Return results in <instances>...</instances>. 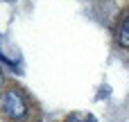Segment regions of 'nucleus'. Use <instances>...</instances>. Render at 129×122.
I'll return each instance as SVG.
<instances>
[{
	"label": "nucleus",
	"instance_id": "3",
	"mask_svg": "<svg viewBox=\"0 0 129 122\" xmlns=\"http://www.w3.org/2000/svg\"><path fill=\"white\" fill-rule=\"evenodd\" d=\"M66 122H95L93 118H82V115H73V118H68Z\"/></svg>",
	"mask_w": 129,
	"mask_h": 122
},
{
	"label": "nucleus",
	"instance_id": "1",
	"mask_svg": "<svg viewBox=\"0 0 129 122\" xmlns=\"http://www.w3.org/2000/svg\"><path fill=\"white\" fill-rule=\"evenodd\" d=\"M0 109H2V113L7 115V118H14V120H20L23 115H25V102H23V97H20V93L18 91H7V93H2V97H0Z\"/></svg>",
	"mask_w": 129,
	"mask_h": 122
},
{
	"label": "nucleus",
	"instance_id": "4",
	"mask_svg": "<svg viewBox=\"0 0 129 122\" xmlns=\"http://www.w3.org/2000/svg\"><path fill=\"white\" fill-rule=\"evenodd\" d=\"M0 79H2V77H0Z\"/></svg>",
	"mask_w": 129,
	"mask_h": 122
},
{
	"label": "nucleus",
	"instance_id": "2",
	"mask_svg": "<svg viewBox=\"0 0 129 122\" xmlns=\"http://www.w3.org/2000/svg\"><path fill=\"white\" fill-rule=\"evenodd\" d=\"M118 43H120L122 48H129V16L125 18V23H122L120 29H118Z\"/></svg>",
	"mask_w": 129,
	"mask_h": 122
}]
</instances>
